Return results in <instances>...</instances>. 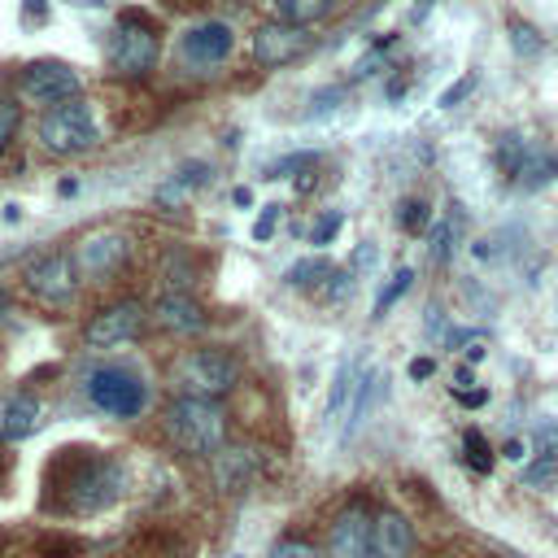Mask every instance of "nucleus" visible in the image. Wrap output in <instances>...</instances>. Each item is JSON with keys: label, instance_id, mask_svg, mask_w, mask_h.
Instances as JSON below:
<instances>
[{"label": "nucleus", "instance_id": "f257e3e1", "mask_svg": "<svg viewBox=\"0 0 558 558\" xmlns=\"http://www.w3.org/2000/svg\"><path fill=\"white\" fill-rule=\"evenodd\" d=\"M52 466L65 471L61 484H48V488H65V497H61L65 510H105L122 488L118 462L105 453H92V449H57Z\"/></svg>", "mask_w": 558, "mask_h": 558}, {"label": "nucleus", "instance_id": "f03ea898", "mask_svg": "<svg viewBox=\"0 0 558 558\" xmlns=\"http://www.w3.org/2000/svg\"><path fill=\"white\" fill-rule=\"evenodd\" d=\"M166 432L170 440L192 453V458H218L222 440H227V414L218 410V401H196V397H179L166 410Z\"/></svg>", "mask_w": 558, "mask_h": 558}, {"label": "nucleus", "instance_id": "7ed1b4c3", "mask_svg": "<svg viewBox=\"0 0 558 558\" xmlns=\"http://www.w3.org/2000/svg\"><path fill=\"white\" fill-rule=\"evenodd\" d=\"M170 384L179 397L218 401L240 384V362L227 349H192L170 366Z\"/></svg>", "mask_w": 558, "mask_h": 558}, {"label": "nucleus", "instance_id": "20e7f679", "mask_svg": "<svg viewBox=\"0 0 558 558\" xmlns=\"http://www.w3.org/2000/svg\"><path fill=\"white\" fill-rule=\"evenodd\" d=\"M105 57H109V65H113L118 74L140 78V74H148V70L157 65V57H161V35H157V26H153L144 13L126 9V13H118V22H113V31H109Z\"/></svg>", "mask_w": 558, "mask_h": 558}, {"label": "nucleus", "instance_id": "39448f33", "mask_svg": "<svg viewBox=\"0 0 558 558\" xmlns=\"http://www.w3.org/2000/svg\"><path fill=\"white\" fill-rule=\"evenodd\" d=\"M35 135H39V148L52 153V157H78V153H92L96 140H100L87 100H65V105H57V109H44Z\"/></svg>", "mask_w": 558, "mask_h": 558}, {"label": "nucleus", "instance_id": "423d86ee", "mask_svg": "<svg viewBox=\"0 0 558 558\" xmlns=\"http://www.w3.org/2000/svg\"><path fill=\"white\" fill-rule=\"evenodd\" d=\"M26 288L44 310H65L78 296V257L65 248L44 253L39 262L26 266Z\"/></svg>", "mask_w": 558, "mask_h": 558}, {"label": "nucleus", "instance_id": "0eeeda50", "mask_svg": "<svg viewBox=\"0 0 558 558\" xmlns=\"http://www.w3.org/2000/svg\"><path fill=\"white\" fill-rule=\"evenodd\" d=\"M78 87H83L78 70H74L70 61H52V57H48V61H26L22 74H17L22 100L44 105V109H57V105H65V100H78Z\"/></svg>", "mask_w": 558, "mask_h": 558}, {"label": "nucleus", "instance_id": "6e6552de", "mask_svg": "<svg viewBox=\"0 0 558 558\" xmlns=\"http://www.w3.org/2000/svg\"><path fill=\"white\" fill-rule=\"evenodd\" d=\"M87 397L96 410L113 414V418H135L148 405V388L140 375L122 371V366H100L87 375Z\"/></svg>", "mask_w": 558, "mask_h": 558}, {"label": "nucleus", "instance_id": "1a4fd4ad", "mask_svg": "<svg viewBox=\"0 0 558 558\" xmlns=\"http://www.w3.org/2000/svg\"><path fill=\"white\" fill-rule=\"evenodd\" d=\"M140 323H144L140 301H118V305L100 310V314L83 327V340H87V349H113V344L135 340V336H140Z\"/></svg>", "mask_w": 558, "mask_h": 558}, {"label": "nucleus", "instance_id": "9d476101", "mask_svg": "<svg viewBox=\"0 0 558 558\" xmlns=\"http://www.w3.org/2000/svg\"><path fill=\"white\" fill-rule=\"evenodd\" d=\"M305 48H310V31H305V26H292V22H266V26H257V35H253V57H257L262 65H288V61H296Z\"/></svg>", "mask_w": 558, "mask_h": 558}, {"label": "nucleus", "instance_id": "9b49d317", "mask_svg": "<svg viewBox=\"0 0 558 558\" xmlns=\"http://www.w3.org/2000/svg\"><path fill=\"white\" fill-rule=\"evenodd\" d=\"M231 44H235V35H231L227 22H196V26H187L179 35V52L192 65H218V61H227Z\"/></svg>", "mask_w": 558, "mask_h": 558}, {"label": "nucleus", "instance_id": "f8f14e48", "mask_svg": "<svg viewBox=\"0 0 558 558\" xmlns=\"http://www.w3.org/2000/svg\"><path fill=\"white\" fill-rule=\"evenodd\" d=\"M414 549V527L405 514L397 510H379L371 519V536H366V554L362 558H410Z\"/></svg>", "mask_w": 558, "mask_h": 558}, {"label": "nucleus", "instance_id": "ddd939ff", "mask_svg": "<svg viewBox=\"0 0 558 558\" xmlns=\"http://www.w3.org/2000/svg\"><path fill=\"white\" fill-rule=\"evenodd\" d=\"M78 270H87L92 279H105V275H113L118 266H122V257H126V240L122 235H92V240H83L78 244Z\"/></svg>", "mask_w": 558, "mask_h": 558}, {"label": "nucleus", "instance_id": "4468645a", "mask_svg": "<svg viewBox=\"0 0 558 558\" xmlns=\"http://www.w3.org/2000/svg\"><path fill=\"white\" fill-rule=\"evenodd\" d=\"M366 536H371V514L362 506H349L336 523H331V558H362L366 554Z\"/></svg>", "mask_w": 558, "mask_h": 558}, {"label": "nucleus", "instance_id": "2eb2a0df", "mask_svg": "<svg viewBox=\"0 0 558 558\" xmlns=\"http://www.w3.org/2000/svg\"><path fill=\"white\" fill-rule=\"evenodd\" d=\"M153 318H157V327H166V331H201L205 327V310L187 296V292H166L157 305H153Z\"/></svg>", "mask_w": 558, "mask_h": 558}, {"label": "nucleus", "instance_id": "dca6fc26", "mask_svg": "<svg viewBox=\"0 0 558 558\" xmlns=\"http://www.w3.org/2000/svg\"><path fill=\"white\" fill-rule=\"evenodd\" d=\"M39 418H44V405H39L31 392H17V397H9L4 410H0V432H4L9 440H26V436L39 427Z\"/></svg>", "mask_w": 558, "mask_h": 558}, {"label": "nucleus", "instance_id": "f3484780", "mask_svg": "<svg viewBox=\"0 0 558 558\" xmlns=\"http://www.w3.org/2000/svg\"><path fill=\"white\" fill-rule=\"evenodd\" d=\"M275 4V13H279V22H292V26H314V22H323L340 0H270Z\"/></svg>", "mask_w": 558, "mask_h": 558}, {"label": "nucleus", "instance_id": "a211bd4d", "mask_svg": "<svg viewBox=\"0 0 558 558\" xmlns=\"http://www.w3.org/2000/svg\"><path fill=\"white\" fill-rule=\"evenodd\" d=\"M214 475H218V488L222 493H244L248 484V453L244 449H227L214 458Z\"/></svg>", "mask_w": 558, "mask_h": 558}, {"label": "nucleus", "instance_id": "6ab92c4d", "mask_svg": "<svg viewBox=\"0 0 558 558\" xmlns=\"http://www.w3.org/2000/svg\"><path fill=\"white\" fill-rule=\"evenodd\" d=\"M375 388H379V375H375V371H362V379H357V388H353V401H349V414H344V440L366 423L371 401H375Z\"/></svg>", "mask_w": 558, "mask_h": 558}, {"label": "nucleus", "instance_id": "aec40b11", "mask_svg": "<svg viewBox=\"0 0 558 558\" xmlns=\"http://www.w3.org/2000/svg\"><path fill=\"white\" fill-rule=\"evenodd\" d=\"M357 379H362V371H357L353 362H340V371H336V379H331V397H327V423L344 414V405L353 401Z\"/></svg>", "mask_w": 558, "mask_h": 558}, {"label": "nucleus", "instance_id": "412c9836", "mask_svg": "<svg viewBox=\"0 0 558 558\" xmlns=\"http://www.w3.org/2000/svg\"><path fill=\"white\" fill-rule=\"evenodd\" d=\"M397 222H401V231H410V235L427 231V222H432V209H427V201H418V196L401 201V205H397Z\"/></svg>", "mask_w": 558, "mask_h": 558}, {"label": "nucleus", "instance_id": "4be33fe9", "mask_svg": "<svg viewBox=\"0 0 558 558\" xmlns=\"http://www.w3.org/2000/svg\"><path fill=\"white\" fill-rule=\"evenodd\" d=\"M327 275H331V266H327L323 257H305V262L288 266V275H283V279H288L292 288H310V283H323Z\"/></svg>", "mask_w": 558, "mask_h": 558}, {"label": "nucleus", "instance_id": "5701e85b", "mask_svg": "<svg viewBox=\"0 0 558 558\" xmlns=\"http://www.w3.org/2000/svg\"><path fill=\"white\" fill-rule=\"evenodd\" d=\"M410 279H414V270H410V266H401V270L392 275V283H388V288L379 292V301H375V318H384V314L392 310V301L410 292Z\"/></svg>", "mask_w": 558, "mask_h": 558}, {"label": "nucleus", "instance_id": "b1692460", "mask_svg": "<svg viewBox=\"0 0 558 558\" xmlns=\"http://www.w3.org/2000/svg\"><path fill=\"white\" fill-rule=\"evenodd\" d=\"M510 44H514V52L519 57H536L541 52V35H536V26H527V22H510Z\"/></svg>", "mask_w": 558, "mask_h": 558}, {"label": "nucleus", "instance_id": "393cba45", "mask_svg": "<svg viewBox=\"0 0 558 558\" xmlns=\"http://www.w3.org/2000/svg\"><path fill=\"white\" fill-rule=\"evenodd\" d=\"M17 126H22V105L9 100V96H0V153H4L9 140L17 135Z\"/></svg>", "mask_w": 558, "mask_h": 558}, {"label": "nucleus", "instance_id": "a878e982", "mask_svg": "<svg viewBox=\"0 0 558 558\" xmlns=\"http://www.w3.org/2000/svg\"><path fill=\"white\" fill-rule=\"evenodd\" d=\"M536 449H541V458H545V471H554L558 466V423H541L536 427Z\"/></svg>", "mask_w": 558, "mask_h": 558}, {"label": "nucleus", "instance_id": "bb28decb", "mask_svg": "<svg viewBox=\"0 0 558 558\" xmlns=\"http://www.w3.org/2000/svg\"><path fill=\"white\" fill-rule=\"evenodd\" d=\"M462 445H466V462H471L480 475H488V471H493V453H488L484 436H480V432H466V440H462Z\"/></svg>", "mask_w": 558, "mask_h": 558}, {"label": "nucleus", "instance_id": "cd10ccee", "mask_svg": "<svg viewBox=\"0 0 558 558\" xmlns=\"http://www.w3.org/2000/svg\"><path fill=\"white\" fill-rule=\"evenodd\" d=\"M497 161H501L506 174H519L523 170V140L519 135H506L501 148H497Z\"/></svg>", "mask_w": 558, "mask_h": 558}, {"label": "nucleus", "instance_id": "c85d7f7f", "mask_svg": "<svg viewBox=\"0 0 558 558\" xmlns=\"http://www.w3.org/2000/svg\"><path fill=\"white\" fill-rule=\"evenodd\" d=\"M453 222H436V231H432V262H449V253H453Z\"/></svg>", "mask_w": 558, "mask_h": 558}, {"label": "nucleus", "instance_id": "c756f323", "mask_svg": "<svg viewBox=\"0 0 558 558\" xmlns=\"http://www.w3.org/2000/svg\"><path fill=\"white\" fill-rule=\"evenodd\" d=\"M266 558H323L314 545H305V541H279Z\"/></svg>", "mask_w": 558, "mask_h": 558}, {"label": "nucleus", "instance_id": "7c9ffc66", "mask_svg": "<svg viewBox=\"0 0 558 558\" xmlns=\"http://www.w3.org/2000/svg\"><path fill=\"white\" fill-rule=\"evenodd\" d=\"M279 214H283V205H262V218L253 222V240H270V235H275Z\"/></svg>", "mask_w": 558, "mask_h": 558}, {"label": "nucleus", "instance_id": "2f4dec72", "mask_svg": "<svg viewBox=\"0 0 558 558\" xmlns=\"http://www.w3.org/2000/svg\"><path fill=\"white\" fill-rule=\"evenodd\" d=\"M336 231H340V214H323V218L310 227V244H331Z\"/></svg>", "mask_w": 558, "mask_h": 558}, {"label": "nucleus", "instance_id": "473e14b6", "mask_svg": "<svg viewBox=\"0 0 558 558\" xmlns=\"http://www.w3.org/2000/svg\"><path fill=\"white\" fill-rule=\"evenodd\" d=\"M471 87H475V74H462L453 87H445V92H440V109H453L462 96H471Z\"/></svg>", "mask_w": 558, "mask_h": 558}, {"label": "nucleus", "instance_id": "72a5a7b5", "mask_svg": "<svg viewBox=\"0 0 558 558\" xmlns=\"http://www.w3.org/2000/svg\"><path fill=\"white\" fill-rule=\"evenodd\" d=\"M554 174H558V153H554L545 166H532V170H527V179H523V187H541V183H549Z\"/></svg>", "mask_w": 558, "mask_h": 558}, {"label": "nucleus", "instance_id": "f704fd0d", "mask_svg": "<svg viewBox=\"0 0 558 558\" xmlns=\"http://www.w3.org/2000/svg\"><path fill=\"white\" fill-rule=\"evenodd\" d=\"M436 375V357H414L410 362V379H432Z\"/></svg>", "mask_w": 558, "mask_h": 558}, {"label": "nucleus", "instance_id": "c9c22d12", "mask_svg": "<svg viewBox=\"0 0 558 558\" xmlns=\"http://www.w3.org/2000/svg\"><path fill=\"white\" fill-rule=\"evenodd\" d=\"M453 397H458L462 405H484V401H488V392H484V388H453Z\"/></svg>", "mask_w": 558, "mask_h": 558}, {"label": "nucleus", "instance_id": "e433bc0d", "mask_svg": "<svg viewBox=\"0 0 558 558\" xmlns=\"http://www.w3.org/2000/svg\"><path fill=\"white\" fill-rule=\"evenodd\" d=\"M506 458L519 462V458H523V440H506Z\"/></svg>", "mask_w": 558, "mask_h": 558}, {"label": "nucleus", "instance_id": "4c0bfd02", "mask_svg": "<svg viewBox=\"0 0 558 558\" xmlns=\"http://www.w3.org/2000/svg\"><path fill=\"white\" fill-rule=\"evenodd\" d=\"M231 201H235V205H248V201H253V192H248V187H235V192H231Z\"/></svg>", "mask_w": 558, "mask_h": 558}, {"label": "nucleus", "instance_id": "58836bf2", "mask_svg": "<svg viewBox=\"0 0 558 558\" xmlns=\"http://www.w3.org/2000/svg\"><path fill=\"white\" fill-rule=\"evenodd\" d=\"M453 379H458V388H466V384H475V375H471V371H466V366H462V371H458V375H453Z\"/></svg>", "mask_w": 558, "mask_h": 558}, {"label": "nucleus", "instance_id": "ea45409f", "mask_svg": "<svg viewBox=\"0 0 558 558\" xmlns=\"http://www.w3.org/2000/svg\"><path fill=\"white\" fill-rule=\"evenodd\" d=\"M4 305H9V292H4V288H0V310H4Z\"/></svg>", "mask_w": 558, "mask_h": 558}]
</instances>
